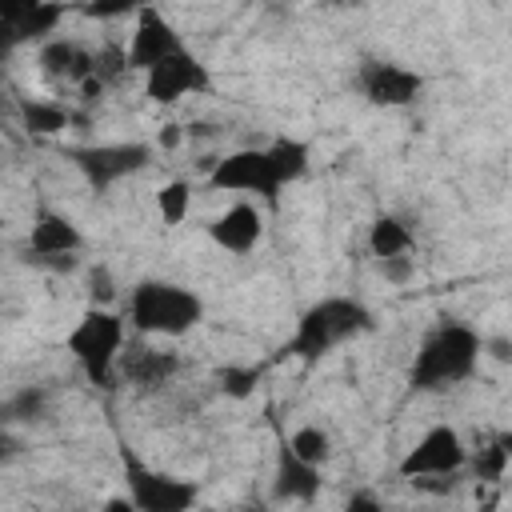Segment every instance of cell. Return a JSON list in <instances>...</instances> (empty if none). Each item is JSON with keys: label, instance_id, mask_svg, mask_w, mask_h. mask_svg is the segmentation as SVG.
<instances>
[{"label": "cell", "instance_id": "21", "mask_svg": "<svg viewBox=\"0 0 512 512\" xmlns=\"http://www.w3.org/2000/svg\"><path fill=\"white\" fill-rule=\"evenodd\" d=\"M60 20H64V4L60 0H44L32 16H24L20 24H16V36H20V44H32V40H52V32L60 28Z\"/></svg>", "mask_w": 512, "mask_h": 512}, {"label": "cell", "instance_id": "17", "mask_svg": "<svg viewBox=\"0 0 512 512\" xmlns=\"http://www.w3.org/2000/svg\"><path fill=\"white\" fill-rule=\"evenodd\" d=\"M20 120L32 136H60L72 124V112L56 100H24L20 104Z\"/></svg>", "mask_w": 512, "mask_h": 512}, {"label": "cell", "instance_id": "16", "mask_svg": "<svg viewBox=\"0 0 512 512\" xmlns=\"http://www.w3.org/2000/svg\"><path fill=\"white\" fill-rule=\"evenodd\" d=\"M132 356H124L120 352V368H124V376L132 380V384H144V388H152V384H164L176 368H180V360L172 356V352H152V348H128Z\"/></svg>", "mask_w": 512, "mask_h": 512}, {"label": "cell", "instance_id": "12", "mask_svg": "<svg viewBox=\"0 0 512 512\" xmlns=\"http://www.w3.org/2000/svg\"><path fill=\"white\" fill-rule=\"evenodd\" d=\"M260 236H264V216H260V208L248 204V200H236L232 208H224V212L208 224V240H212L216 248L232 252V256L252 252V248L260 244Z\"/></svg>", "mask_w": 512, "mask_h": 512}, {"label": "cell", "instance_id": "1", "mask_svg": "<svg viewBox=\"0 0 512 512\" xmlns=\"http://www.w3.org/2000/svg\"><path fill=\"white\" fill-rule=\"evenodd\" d=\"M480 352H484V340L476 328L468 324H440L416 352L412 360V388L420 392H436V388H452L460 380H468L480 364Z\"/></svg>", "mask_w": 512, "mask_h": 512}, {"label": "cell", "instance_id": "34", "mask_svg": "<svg viewBox=\"0 0 512 512\" xmlns=\"http://www.w3.org/2000/svg\"><path fill=\"white\" fill-rule=\"evenodd\" d=\"M488 348H492V356H496V360H508V356H512V352H508V340H504V336L488 340Z\"/></svg>", "mask_w": 512, "mask_h": 512}, {"label": "cell", "instance_id": "5", "mask_svg": "<svg viewBox=\"0 0 512 512\" xmlns=\"http://www.w3.org/2000/svg\"><path fill=\"white\" fill-rule=\"evenodd\" d=\"M124 484H128V500L140 512H184L196 504V484L156 472L148 468L140 456L124 452Z\"/></svg>", "mask_w": 512, "mask_h": 512}, {"label": "cell", "instance_id": "7", "mask_svg": "<svg viewBox=\"0 0 512 512\" xmlns=\"http://www.w3.org/2000/svg\"><path fill=\"white\" fill-rule=\"evenodd\" d=\"M212 88V76H208V64L200 56H192L188 48L156 60L148 72H144V96L152 104H176L184 96H204Z\"/></svg>", "mask_w": 512, "mask_h": 512}, {"label": "cell", "instance_id": "4", "mask_svg": "<svg viewBox=\"0 0 512 512\" xmlns=\"http://www.w3.org/2000/svg\"><path fill=\"white\" fill-rule=\"evenodd\" d=\"M68 356L84 368V376L92 384H112L116 380V360L124 352V316L112 308H96L88 304L84 316L72 324V332L64 336Z\"/></svg>", "mask_w": 512, "mask_h": 512}, {"label": "cell", "instance_id": "33", "mask_svg": "<svg viewBox=\"0 0 512 512\" xmlns=\"http://www.w3.org/2000/svg\"><path fill=\"white\" fill-rule=\"evenodd\" d=\"M348 508H352V512H356V508H368V512H376L380 504H376V496H364V492H360V496H348Z\"/></svg>", "mask_w": 512, "mask_h": 512}, {"label": "cell", "instance_id": "13", "mask_svg": "<svg viewBox=\"0 0 512 512\" xmlns=\"http://www.w3.org/2000/svg\"><path fill=\"white\" fill-rule=\"evenodd\" d=\"M84 248V232L52 208H40L28 232V256H60V252H80Z\"/></svg>", "mask_w": 512, "mask_h": 512}, {"label": "cell", "instance_id": "18", "mask_svg": "<svg viewBox=\"0 0 512 512\" xmlns=\"http://www.w3.org/2000/svg\"><path fill=\"white\" fill-rule=\"evenodd\" d=\"M412 248V228L400 220V216H376L368 224V252L380 260V256H396V252H408Z\"/></svg>", "mask_w": 512, "mask_h": 512}, {"label": "cell", "instance_id": "19", "mask_svg": "<svg viewBox=\"0 0 512 512\" xmlns=\"http://www.w3.org/2000/svg\"><path fill=\"white\" fill-rule=\"evenodd\" d=\"M156 212H160L164 228H180L192 212V180H168L156 192Z\"/></svg>", "mask_w": 512, "mask_h": 512}, {"label": "cell", "instance_id": "35", "mask_svg": "<svg viewBox=\"0 0 512 512\" xmlns=\"http://www.w3.org/2000/svg\"><path fill=\"white\" fill-rule=\"evenodd\" d=\"M328 4H352V0H328Z\"/></svg>", "mask_w": 512, "mask_h": 512}, {"label": "cell", "instance_id": "29", "mask_svg": "<svg viewBox=\"0 0 512 512\" xmlns=\"http://www.w3.org/2000/svg\"><path fill=\"white\" fill-rule=\"evenodd\" d=\"M40 4H44V0H0V20L20 24V20H24V16H32Z\"/></svg>", "mask_w": 512, "mask_h": 512}, {"label": "cell", "instance_id": "26", "mask_svg": "<svg viewBox=\"0 0 512 512\" xmlns=\"http://www.w3.org/2000/svg\"><path fill=\"white\" fill-rule=\"evenodd\" d=\"M220 388H224V396H232V400L252 396V388H256V368H224V372H220Z\"/></svg>", "mask_w": 512, "mask_h": 512}, {"label": "cell", "instance_id": "27", "mask_svg": "<svg viewBox=\"0 0 512 512\" xmlns=\"http://www.w3.org/2000/svg\"><path fill=\"white\" fill-rule=\"evenodd\" d=\"M84 8H88V16H96V20H120V16L136 12L140 0H88Z\"/></svg>", "mask_w": 512, "mask_h": 512}, {"label": "cell", "instance_id": "25", "mask_svg": "<svg viewBox=\"0 0 512 512\" xmlns=\"http://www.w3.org/2000/svg\"><path fill=\"white\" fill-rule=\"evenodd\" d=\"M376 264H380V276H384L388 284H396V288H400V284H408V280L416 276V260H412L408 252H396V256H380Z\"/></svg>", "mask_w": 512, "mask_h": 512}, {"label": "cell", "instance_id": "23", "mask_svg": "<svg viewBox=\"0 0 512 512\" xmlns=\"http://www.w3.org/2000/svg\"><path fill=\"white\" fill-rule=\"evenodd\" d=\"M112 300H116L112 268H108V264L88 268V304H96V308H112Z\"/></svg>", "mask_w": 512, "mask_h": 512}, {"label": "cell", "instance_id": "9", "mask_svg": "<svg viewBox=\"0 0 512 512\" xmlns=\"http://www.w3.org/2000/svg\"><path fill=\"white\" fill-rule=\"evenodd\" d=\"M208 184L220 192H256L268 204H276V196H280V184L268 172L264 148H236V152L220 156L208 172Z\"/></svg>", "mask_w": 512, "mask_h": 512}, {"label": "cell", "instance_id": "15", "mask_svg": "<svg viewBox=\"0 0 512 512\" xmlns=\"http://www.w3.org/2000/svg\"><path fill=\"white\" fill-rule=\"evenodd\" d=\"M264 156H268V172H272V180L284 188V184H296V180L308 172L312 148H308L304 140H296V136H276V140L264 148Z\"/></svg>", "mask_w": 512, "mask_h": 512}, {"label": "cell", "instance_id": "10", "mask_svg": "<svg viewBox=\"0 0 512 512\" xmlns=\"http://www.w3.org/2000/svg\"><path fill=\"white\" fill-rule=\"evenodd\" d=\"M180 48H184V40L168 24V16H160V8H152V4H140L136 8V32H132L128 48H124L128 72H148L156 60H164V56H172Z\"/></svg>", "mask_w": 512, "mask_h": 512}, {"label": "cell", "instance_id": "20", "mask_svg": "<svg viewBox=\"0 0 512 512\" xmlns=\"http://www.w3.org/2000/svg\"><path fill=\"white\" fill-rule=\"evenodd\" d=\"M296 460H304V464H328V456H332V440H328V432L324 428H316V424H304V428H296L292 436H288V444H284Z\"/></svg>", "mask_w": 512, "mask_h": 512}, {"label": "cell", "instance_id": "11", "mask_svg": "<svg viewBox=\"0 0 512 512\" xmlns=\"http://www.w3.org/2000/svg\"><path fill=\"white\" fill-rule=\"evenodd\" d=\"M360 88L376 108H404L420 96L424 76L404 68V64H388V60H372L360 68Z\"/></svg>", "mask_w": 512, "mask_h": 512}, {"label": "cell", "instance_id": "30", "mask_svg": "<svg viewBox=\"0 0 512 512\" xmlns=\"http://www.w3.org/2000/svg\"><path fill=\"white\" fill-rule=\"evenodd\" d=\"M104 88H108V84H104L96 72H92V76H84V80H80V96H84V104H96Z\"/></svg>", "mask_w": 512, "mask_h": 512}, {"label": "cell", "instance_id": "32", "mask_svg": "<svg viewBox=\"0 0 512 512\" xmlns=\"http://www.w3.org/2000/svg\"><path fill=\"white\" fill-rule=\"evenodd\" d=\"M184 140V132H180V124H168L164 132H160V148H176Z\"/></svg>", "mask_w": 512, "mask_h": 512}, {"label": "cell", "instance_id": "6", "mask_svg": "<svg viewBox=\"0 0 512 512\" xmlns=\"http://www.w3.org/2000/svg\"><path fill=\"white\" fill-rule=\"evenodd\" d=\"M468 464V448L460 440V432L452 424H432L396 464V472L404 480H420V476H456Z\"/></svg>", "mask_w": 512, "mask_h": 512}, {"label": "cell", "instance_id": "2", "mask_svg": "<svg viewBox=\"0 0 512 512\" xmlns=\"http://www.w3.org/2000/svg\"><path fill=\"white\" fill-rule=\"evenodd\" d=\"M368 328H372V312L360 300H352V296H324V300L304 308V316L296 320V332H292L284 352L312 364V360L328 356L336 344H344V340H352V336H360Z\"/></svg>", "mask_w": 512, "mask_h": 512}, {"label": "cell", "instance_id": "28", "mask_svg": "<svg viewBox=\"0 0 512 512\" xmlns=\"http://www.w3.org/2000/svg\"><path fill=\"white\" fill-rule=\"evenodd\" d=\"M28 260L40 264V268H48V272H56V276H68V272L80 268V256H76V252H60V256H28Z\"/></svg>", "mask_w": 512, "mask_h": 512}, {"label": "cell", "instance_id": "22", "mask_svg": "<svg viewBox=\"0 0 512 512\" xmlns=\"http://www.w3.org/2000/svg\"><path fill=\"white\" fill-rule=\"evenodd\" d=\"M508 460H512V440H508V436H496L492 444H484V448L472 456V472H476V480L496 484V480H504Z\"/></svg>", "mask_w": 512, "mask_h": 512}, {"label": "cell", "instance_id": "8", "mask_svg": "<svg viewBox=\"0 0 512 512\" xmlns=\"http://www.w3.org/2000/svg\"><path fill=\"white\" fill-rule=\"evenodd\" d=\"M68 156H72V164L84 172V180H88L96 192H104V188H112L116 180H124V176L148 168L152 148H148V144H136V140H132V144H88V148H72Z\"/></svg>", "mask_w": 512, "mask_h": 512}, {"label": "cell", "instance_id": "3", "mask_svg": "<svg viewBox=\"0 0 512 512\" xmlns=\"http://www.w3.org/2000/svg\"><path fill=\"white\" fill-rule=\"evenodd\" d=\"M204 320V300L172 280H140L128 296V324L144 336H184Z\"/></svg>", "mask_w": 512, "mask_h": 512}, {"label": "cell", "instance_id": "14", "mask_svg": "<svg viewBox=\"0 0 512 512\" xmlns=\"http://www.w3.org/2000/svg\"><path fill=\"white\" fill-rule=\"evenodd\" d=\"M276 500H296V504H312L320 492V468L296 460L288 448H280V464H276V480H272Z\"/></svg>", "mask_w": 512, "mask_h": 512}, {"label": "cell", "instance_id": "31", "mask_svg": "<svg viewBox=\"0 0 512 512\" xmlns=\"http://www.w3.org/2000/svg\"><path fill=\"white\" fill-rule=\"evenodd\" d=\"M12 48H20V36H16V24H8V20H0V56H4V52H12Z\"/></svg>", "mask_w": 512, "mask_h": 512}, {"label": "cell", "instance_id": "36", "mask_svg": "<svg viewBox=\"0 0 512 512\" xmlns=\"http://www.w3.org/2000/svg\"><path fill=\"white\" fill-rule=\"evenodd\" d=\"M0 224H4V220H0Z\"/></svg>", "mask_w": 512, "mask_h": 512}, {"label": "cell", "instance_id": "24", "mask_svg": "<svg viewBox=\"0 0 512 512\" xmlns=\"http://www.w3.org/2000/svg\"><path fill=\"white\" fill-rule=\"evenodd\" d=\"M92 72H96L104 84L120 80V76L128 72V56H124V48H104V52H92Z\"/></svg>", "mask_w": 512, "mask_h": 512}]
</instances>
